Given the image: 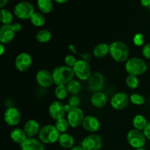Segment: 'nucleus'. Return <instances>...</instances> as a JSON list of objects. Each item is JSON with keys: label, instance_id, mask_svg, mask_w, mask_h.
<instances>
[{"label": "nucleus", "instance_id": "obj_1", "mask_svg": "<svg viewBox=\"0 0 150 150\" xmlns=\"http://www.w3.org/2000/svg\"><path fill=\"white\" fill-rule=\"evenodd\" d=\"M109 54L117 62L127 61L130 55V51L125 42L122 41H114L109 45Z\"/></svg>", "mask_w": 150, "mask_h": 150}, {"label": "nucleus", "instance_id": "obj_2", "mask_svg": "<svg viewBox=\"0 0 150 150\" xmlns=\"http://www.w3.org/2000/svg\"><path fill=\"white\" fill-rule=\"evenodd\" d=\"M54 82L57 86L67 85L73 80L75 76L74 71L72 67L68 66H59L53 71Z\"/></svg>", "mask_w": 150, "mask_h": 150}, {"label": "nucleus", "instance_id": "obj_3", "mask_svg": "<svg viewBox=\"0 0 150 150\" xmlns=\"http://www.w3.org/2000/svg\"><path fill=\"white\" fill-rule=\"evenodd\" d=\"M60 135V132L55 126L47 125L41 127L38 136L40 140L43 144H51L59 142Z\"/></svg>", "mask_w": 150, "mask_h": 150}, {"label": "nucleus", "instance_id": "obj_4", "mask_svg": "<svg viewBox=\"0 0 150 150\" xmlns=\"http://www.w3.org/2000/svg\"><path fill=\"white\" fill-rule=\"evenodd\" d=\"M125 70L129 75L141 76L147 70V65L144 60L139 57L128 59L125 64Z\"/></svg>", "mask_w": 150, "mask_h": 150}, {"label": "nucleus", "instance_id": "obj_5", "mask_svg": "<svg viewBox=\"0 0 150 150\" xmlns=\"http://www.w3.org/2000/svg\"><path fill=\"white\" fill-rule=\"evenodd\" d=\"M22 26L19 23L13 24L2 25L0 28V42L2 44H8L13 40L16 32L21 30Z\"/></svg>", "mask_w": 150, "mask_h": 150}, {"label": "nucleus", "instance_id": "obj_6", "mask_svg": "<svg viewBox=\"0 0 150 150\" xmlns=\"http://www.w3.org/2000/svg\"><path fill=\"white\" fill-rule=\"evenodd\" d=\"M35 13L33 5L28 1H21L14 7V14L16 17L22 20L30 19Z\"/></svg>", "mask_w": 150, "mask_h": 150}, {"label": "nucleus", "instance_id": "obj_7", "mask_svg": "<svg viewBox=\"0 0 150 150\" xmlns=\"http://www.w3.org/2000/svg\"><path fill=\"white\" fill-rule=\"evenodd\" d=\"M127 140L132 147L138 149L144 147L146 144V138L144 132L134 129L128 132L127 135Z\"/></svg>", "mask_w": 150, "mask_h": 150}, {"label": "nucleus", "instance_id": "obj_8", "mask_svg": "<svg viewBox=\"0 0 150 150\" xmlns=\"http://www.w3.org/2000/svg\"><path fill=\"white\" fill-rule=\"evenodd\" d=\"M73 69L75 76H77L78 79L81 81L89 80V79L92 76L91 67L89 62L86 60H77Z\"/></svg>", "mask_w": 150, "mask_h": 150}, {"label": "nucleus", "instance_id": "obj_9", "mask_svg": "<svg viewBox=\"0 0 150 150\" xmlns=\"http://www.w3.org/2000/svg\"><path fill=\"white\" fill-rule=\"evenodd\" d=\"M83 150H100L103 146L102 138L97 134L86 136L81 143Z\"/></svg>", "mask_w": 150, "mask_h": 150}, {"label": "nucleus", "instance_id": "obj_10", "mask_svg": "<svg viewBox=\"0 0 150 150\" xmlns=\"http://www.w3.org/2000/svg\"><path fill=\"white\" fill-rule=\"evenodd\" d=\"M85 118L84 114L80 108H73L67 114V122L70 127L73 128L79 127L81 125Z\"/></svg>", "mask_w": 150, "mask_h": 150}, {"label": "nucleus", "instance_id": "obj_11", "mask_svg": "<svg viewBox=\"0 0 150 150\" xmlns=\"http://www.w3.org/2000/svg\"><path fill=\"white\" fill-rule=\"evenodd\" d=\"M129 100H130V98L127 93L118 92L111 98V105L113 108L120 111V110L124 109L127 106Z\"/></svg>", "mask_w": 150, "mask_h": 150}, {"label": "nucleus", "instance_id": "obj_12", "mask_svg": "<svg viewBox=\"0 0 150 150\" xmlns=\"http://www.w3.org/2000/svg\"><path fill=\"white\" fill-rule=\"evenodd\" d=\"M21 120V114L16 107L7 108L4 114V120L9 126H16L19 124Z\"/></svg>", "mask_w": 150, "mask_h": 150}, {"label": "nucleus", "instance_id": "obj_13", "mask_svg": "<svg viewBox=\"0 0 150 150\" xmlns=\"http://www.w3.org/2000/svg\"><path fill=\"white\" fill-rule=\"evenodd\" d=\"M32 64V57L28 53L23 52L19 54L15 60V66L20 72L26 71Z\"/></svg>", "mask_w": 150, "mask_h": 150}, {"label": "nucleus", "instance_id": "obj_14", "mask_svg": "<svg viewBox=\"0 0 150 150\" xmlns=\"http://www.w3.org/2000/svg\"><path fill=\"white\" fill-rule=\"evenodd\" d=\"M36 81L40 86L44 88L50 87L54 83L53 74L45 69L38 72L36 75Z\"/></svg>", "mask_w": 150, "mask_h": 150}, {"label": "nucleus", "instance_id": "obj_15", "mask_svg": "<svg viewBox=\"0 0 150 150\" xmlns=\"http://www.w3.org/2000/svg\"><path fill=\"white\" fill-rule=\"evenodd\" d=\"M48 112H49V115L51 116V118L55 120L64 118L66 114L65 111H64V105L58 100L51 103L48 108Z\"/></svg>", "mask_w": 150, "mask_h": 150}, {"label": "nucleus", "instance_id": "obj_16", "mask_svg": "<svg viewBox=\"0 0 150 150\" xmlns=\"http://www.w3.org/2000/svg\"><path fill=\"white\" fill-rule=\"evenodd\" d=\"M88 86L91 91L100 92L104 86V76L100 73H94L89 79Z\"/></svg>", "mask_w": 150, "mask_h": 150}, {"label": "nucleus", "instance_id": "obj_17", "mask_svg": "<svg viewBox=\"0 0 150 150\" xmlns=\"http://www.w3.org/2000/svg\"><path fill=\"white\" fill-rule=\"evenodd\" d=\"M82 126L86 131L89 133H95L100 127V124L98 118L94 116H86L83 120Z\"/></svg>", "mask_w": 150, "mask_h": 150}, {"label": "nucleus", "instance_id": "obj_18", "mask_svg": "<svg viewBox=\"0 0 150 150\" xmlns=\"http://www.w3.org/2000/svg\"><path fill=\"white\" fill-rule=\"evenodd\" d=\"M21 150H45L43 143L35 138H27L21 144Z\"/></svg>", "mask_w": 150, "mask_h": 150}, {"label": "nucleus", "instance_id": "obj_19", "mask_svg": "<svg viewBox=\"0 0 150 150\" xmlns=\"http://www.w3.org/2000/svg\"><path fill=\"white\" fill-rule=\"evenodd\" d=\"M23 130L28 138H34V136L39 134L40 127L38 121L35 120H29L25 123Z\"/></svg>", "mask_w": 150, "mask_h": 150}, {"label": "nucleus", "instance_id": "obj_20", "mask_svg": "<svg viewBox=\"0 0 150 150\" xmlns=\"http://www.w3.org/2000/svg\"><path fill=\"white\" fill-rule=\"evenodd\" d=\"M107 96L101 92H97L92 95L91 98V103L94 107L101 108L105 106L107 103Z\"/></svg>", "mask_w": 150, "mask_h": 150}, {"label": "nucleus", "instance_id": "obj_21", "mask_svg": "<svg viewBox=\"0 0 150 150\" xmlns=\"http://www.w3.org/2000/svg\"><path fill=\"white\" fill-rule=\"evenodd\" d=\"M10 139H12L13 142L18 144H21L22 143L26 141L27 139L26 133L24 132L23 129L21 128H14L10 132Z\"/></svg>", "mask_w": 150, "mask_h": 150}, {"label": "nucleus", "instance_id": "obj_22", "mask_svg": "<svg viewBox=\"0 0 150 150\" xmlns=\"http://www.w3.org/2000/svg\"><path fill=\"white\" fill-rule=\"evenodd\" d=\"M59 144L64 149H72L74 146L75 139L73 136L69 133H62L59 139Z\"/></svg>", "mask_w": 150, "mask_h": 150}, {"label": "nucleus", "instance_id": "obj_23", "mask_svg": "<svg viewBox=\"0 0 150 150\" xmlns=\"http://www.w3.org/2000/svg\"><path fill=\"white\" fill-rule=\"evenodd\" d=\"M109 54V45L106 43L98 44L93 50V54L96 58H103Z\"/></svg>", "mask_w": 150, "mask_h": 150}, {"label": "nucleus", "instance_id": "obj_24", "mask_svg": "<svg viewBox=\"0 0 150 150\" xmlns=\"http://www.w3.org/2000/svg\"><path fill=\"white\" fill-rule=\"evenodd\" d=\"M37 5L40 11L45 14L51 13L54 7L52 0H38Z\"/></svg>", "mask_w": 150, "mask_h": 150}, {"label": "nucleus", "instance_id": "obj_25", "mask_svg": "<svg viewBox=\"0 0 150 150\" xmlns=\"http://www.w3.org/2000/svg\"><path fill=\"white\" fill-rule=\"evenodd\" d=\"M148 124L147 120L144 116L142 114H138L133 118V125L135 129L139 130H144L146 127V125Z\"/></svg>", "mask_w": 150, "mask_h": 150}, {"label": "nucleus", "instance_id": "obj_26", "mask_svg": "<svg viewBox=\"0 0 150 150\" xmlns=\"http://www.w3.org/2000/svg\"><path fill=\"white\" fill-rule=\"evenodd\" d=\"M13 21V16L10 10L7 9H1L0 11V21L3 25L12 24Z\"/></svg>", "mask_w": 150, "mask_h": 150}, {"label": "nucleus", "instance_id": "obj_27", "mask_svg": "<svg viewBox=\"0 0 150 150\" xmlns=\"http://www.w3.org/2000/svg\"><path fill=\"white\" fill-rule=\"evenodd\" d=\"M51 33L50 31L47 29H41L37 33L36 35V40L40 43H45L51 40Z\"/></svg>", "mask_w": 150, "mask_h": 150}, {"label": "nucleus", "instance_id": "obj_28", "mask_svg": "<svg viewBox=\"0 0 150 150\" xmlns=\"http://www.w3.org/2000/svg\"><path fill=\"white\" fill-rule=\"evenodd\" d=\"M66 86L69 93L73 95H76L81 90V84L80 82L76 80H72L66 85Z\"/></svg>", "mask_w": 150, "mask_h": 150}, {"label": "nucleus", "instance_id": "obj_29", "mask_svg": "<svg viewBox=\"0 0 150 150\" xmlns=\"http://www.w3.org/2000/svg\"><path fill=\"white\" fill-rule=\"evenodd\" d=\"M30 21L34 26L40 27L45 24V18L43 15L40 13H35L30 18Z\"/></svg>", "mask_w": 150, "mask_h": 150}, {"label": "nucleus", "instance_id": "obj_30", "mask_svg": "<svg viewBox=\"0 0 150 150\" xmlns=\"http://www.w3.org/2000/svg\"><path fill=\"white\" fill-rule=\"evenodd\" d=\"M54 93H55V96L57 99L62 100L67 98V94L69 92L66 85H61V86H57Z\"/></svg>", "mask_w": 150, "mask_h": 150}, {"label": "nucleus", "instance_id": "obj_31", "mask_svg": "<svg viewBox=\"0 0 150 150\" xmlns=\"http://www.w3.org/2000/svg\"><path fill=\"white\" fill-rule=\"evenodd\" d=\"M69 126H70V125H69L68 122H67V120H65L64 118H62L58 120H56L55 127H57V129L60 133H66V131L68 130Z\"/></svg>", "mask_w": 150, "mask_h": 150}, {"label": "nucleus", "instance_id": "obj_32", "mask_svg": "<svg viewBox=\"0 0 150 150\" xmlns=\"http://www.w3.org/2000/svg\"><path fill=\"white\" fill-rule=\"evenodd\" d=\"M126 84L130 89H135L139 86V80L137 76H133V75H129L126 78Z\"/></svg>", "mask_w": 150, "mask_h": 150}, {"label": "nucleus", "instance_id": "obj_33", "mask_svg": "<svg viewBox=\"0 0 150 150\" xmlns=\"http://www.w3.org/2000/svg\"><path fill=\"white\" fill-rule=\"evenodd\" d=\"M130 100L134 105H142L145 103V98L139 94H133L130 96Z\"/></svg>", "mask_w": 150, "mask_h": 150}, {"label": "nucleus", "instance_id": "obj_34", "mask_svg": "<svg viewBox=\"0 0 150 150\" xmlns=\"http://www.w3.org/2000/svg\"><path fill=\"white\" fill-rule=\"evenodd\" d=\"M144 37L142 33H137L133 37V43L136 46H142L144 43Z\"/></svg>", "mask_w": 150, "mask_h": 150}, {"label": "nucleus", "instance_id": "obj_35", "mask_svg": "<svg viewBox=\"0 0 150 150\" xmlns=\"http://www.w3.org/2000/svg\"><path fill=\"white\" fill-rule=\"evenodd\" d=\"M68 104L72 108H79V105L81 104V99L76 95H73L71 98L69 99Z\"/></svg>", "mask_w": 150, "mask_h": 150}, {"label": "nucleus", "instance_id": "obj_36", "mask_svg": "<svg viewBox=\"0 0 150 150\" xmlns=\"http://www.w3.org/2000/svg\"><path fill=\"white\" fill-rule=\"evenodd\" d=\"M76 62H77V60H76V57L73 55H67L64 58V62H65L66 66H68V67H72V68L74 67Z\"/></svg>", "mask_w": 150, "mask_h": 150}, {"label": "nucleus", "instance_id": "obj_37", "mask_svg": "<svg viewBox=\"0 0 150 150\" xmlns=\"http://www.w3.org/2000/svg\"><path fill=\"white\" fill-rule=\"evenodd\" d=\"M142 54L145 58L150 59V43L144 45V46L142 48Z\"/></svg>", "mask_w": 150, "mask_h": 150}, {"label": "nucleus", "instance_id": "obj_38", "mask_svg": "<svg viewBox=\"0 0 150 150\" xmlns=\"http://www.w3.org/2000/svg\"><path fill=\"white\" fill-rule=\"evenodd\" d=\"M143 132L144 133L146 139L150 141V122H148V124L146 125V127H145L144 130H143Z\"/></svg>", "mask_w": 150, "mask_h": 150}, {"label": "nucleus", "instance_id": "obj_39", "mask_svg": "<svg viewBox=\"0 0 150 150\" xmlns=\"http://www.w3.org/2000/svg\"><path fill=\"white\" fill-rule=\"evenodd\" d=\"M141 4L144 7H150V0H141Z\"/></svg>", "mask_w": 150, "mask_h": 150}, {"label": "nucleus", "instance_id": "obj_40", "mask_svg": "<svg viewBox=\"0 0 150 150\" xmlns=\"http://www.w3.org/2000/svg\"><path fill=\"white\" fill-rule=\"evenodd\" d=\"M4 51H5V47L4 45L2 43H0V55L2 56L4 54Z\"/></svg>", "mask_w": 150, "mask_h": 150}, {"label": "nucleus", "instance_id": "obj_41", "mask_svg": "<svg viewBox=\"0 0 150 150\" xmlns=\"http://www.w3.org/2000/svg\"><path fill=\"white\" fill-rule=\"evenodd\" d=\"M72 108H72L69 104H66V105H64V111H65V112L67 113V114L71 111Z\"/></svg>", "mask_w": 150, "mask_h": 150}, {"label": "nucleus", "instance_id": "obj_42", "mask_svg": "<svg viewBox=\"0 0 150 150\" xmlns=\"http://www.w3.org/2000/svg\"><path fill=\"white\" fill-rule=\"evenodd\" d=\"M8 1L9 0H0V7L2 9L3 7H4V6L7 4Z\"/></svg>", "mask_w": 150, "mask_h": 150}, {"label": "nucleus", "instance_id": "obj_43", "mask_svg": "<svg viewBox=\"0 0 150 150\" xmlns=\"http://www.w3.org/2000/svg\"><path fill=\"white\" fill-rule=\"evenodd\" d=\"M70 150H83L81 146H74Z\"/></svg>", "mask_w": 150, "mask_h": 150}, {"label": "nucleus", "instance_id": "obj_44", "mask_svg": "<svg viewBox=\"0 0 150 150\" xmlns=\"http://www.w3.org/2000/svg\"><path fill=\"white\" fill-rule=\"evenodd\" d=\"M54 1L58 4H64L65 2H67V0H54Z\"/></svg>", "mask_w": 150, "mask_h": 150}, {"label": "nucleus", "instance_id": "obj_45", "mask_svg": "<svg viewBox=\"0 0 150 150\" xmlns=\"http://www.w3.org/2000/svg\"><path fill=\"white\" fill-rule=\"evenodd\" d=\"M136 150H146V149H144V148H140V149H136Z\"/></svg>", "mask_w": 150, "mask_h": 150}, {"label": "nucleus", "instance_id": "obj_46", "mask_svg": "<svg viewBox=\"0 0 150 150\" xmlns=\"http://www.w3.org/2000/svg\"><path fill=\"white\" fill-rule=\"evenodd\" d=\"M149 66H150V64H149Z\"/></svg>", "mask_w": 150, "mask_h": 150}]
</instances>
